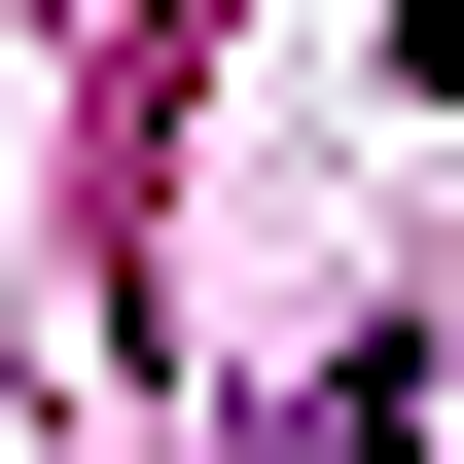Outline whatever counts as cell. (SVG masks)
I'll list each match as a JSON object with an SVG mask.
<instances>
[{
  "label": "cell",
  "mask_w": 464,
  "mask_h": 464,
  "mask_svg": "<svg viewBox=\"0 0 464 464\" xmlns=\"http://www.w3.org/2000/svg\"><path fill=\"white\" fill-rule=\"evenodd\" d=\"M286 464H429V357H322V393H286Z\"/></svg>",
  "instance_id": "obj_1"
}]
</instances>
